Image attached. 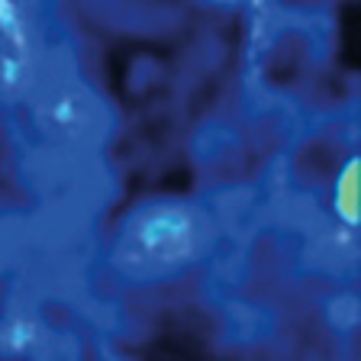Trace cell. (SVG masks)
Wrapping results in <instances>:
<instances>
[{"instance_id":"cell-1","label":"cell","mask_w":361,"mask_h":361,"mask_svg":"<svg viewBox=\"0 0 361 361\" xmlns=\"http://www.w3.org/2000/svg\"><path fill=\"white\" fill-rule=\"evenodd\" d=\"M197 242H200V235H197L194 223H190L188 213L180 210L155 213V216L142 219L129 235L133 258L155 271L174 268V264L194 258Z\"/></svg>"}]
</instances>
